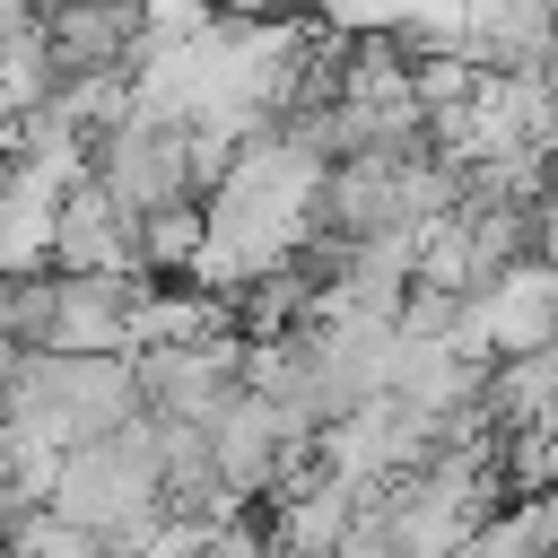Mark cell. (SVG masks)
Wrapping results in <instances>:
<instances>
[{
    "instance_id": "2",
    "label": "cell",
    "mask_w": 558,
    "mask_h": 558,
    "mask_svg": "<svg viewBox=\"0 0 558 558\" xmlns=\"http://www.w3.org/2000/svg\"><path fill=\"white\" fill-rule=\"evenodd\" d=\"M480 314H488V349H497V366H514V357H549V349H558V270H549V262L506 270V279L480 296Z\"/></svg>"
},
{
    "instance_id": "1",
    "label": "cell",
    "mask_w": 558,
    "mask_h": 558,
    "mask_svg": "<svg viewBox=\"0 0 558 558\" xmlns=\"http://www.w3.org/2000/svg\"><path fill=\"white\" fill-rule=\"evenodd\" d=\"M52 270L61 279H148L140 270V227L96 183H78L61 201V227H52Z\"/></svg>"
}]
</instances>
